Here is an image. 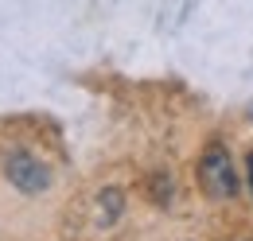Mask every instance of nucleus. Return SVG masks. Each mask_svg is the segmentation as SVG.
<instances>
[{
  "label": "nucleus",
  "instance_id": "obj_1",
  "mask_svg": "<svg viewBox=\"0 0 253 241\" xmlns=\"http://www.w3.org/2000/svg\"><path fill=\"white\" fill-rule=\"evenodd\" d=\"M199 183L211 199H234L238 195V171H234V160L222 144H211L199 160Z\"/></svg>",
  "mask_w": 253,
  "mask_h": 241
},
{
  "label": "nucleus",
  "instance_id": "obj_2",
  "mask_svg": "<svg viewBox=\"0 0 253 241\" xmlns=\"http://www.w3.org/2000/svg\"><path fill=\"white\" fill-rule=\"evenodd\" d=\"M4 175H8V183H16L28 195H39V191L51 187V167L39 156H32V152H12L4 160Z\"/></svg>",
  "mask_w": 253,
  "mask_h": 241
},
{
  "label": "nucleus",
  "instance_id": "obj_3",
  "mask_svg": "<svg viewBox=\"0 0 253 241\" xmlns=\"http://www.w3.org/2000/svg\"><path fill=\"white\" fill-rule=\"evenodd\" d=\"M121 191H101L97 195V226H109V222H117V214H121Z\"/></svg>",
  "mask_w": 253,
  "mask_h": 241
},
{
  "label": "nucleus",
  "instance_id": "obj_4",
  "mask_svg": "<svg viewBox=\"0 0 253 241\" xmlns=\"http://www.w3.org/2000/svg\"><path fill=\"white\" fill-rule=\"evenodd\" d=\"M250 191H253V152H250Z\"/></svg>",
  "mask_w": 253,
  "mask_h": 241
}]
</instances>
